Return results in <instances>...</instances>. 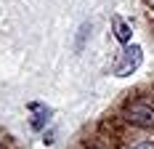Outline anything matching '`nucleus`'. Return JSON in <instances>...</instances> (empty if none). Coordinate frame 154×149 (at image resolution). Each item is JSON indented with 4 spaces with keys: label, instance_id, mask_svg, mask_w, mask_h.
<instances>
[{
    "label": "nucleus",
    "instance_id": "nucleus-2",
    "mask_svg": "<svg viewBox=\"0 0 154 149\" xmlns=\"http://www.w3.org/2000/svg\"><path fill=\"white\" fill-rule=\"evenodd\" d=\"M141 59H143L141 45H130V48H125V51H122V59L117 61V67H114V74H120V77L130 74L133 69H138Z\"/></svg>",
    "mask_w": 154,
    "mask_h": 149
},
{
    "label": "nucleus",
    "instance_id": "nucleus-3",
    "mask_svg": "<svg viewBox=\"0 0 154 149\" xmlns=\"http://www.w3.org/2000/svg\"><path fill=\"white\" fill-rule=\"evenodd\" d=\"M29 109L37 112L35 120H32V128H35V131H40V128L45 125V120H48V109H45V106H40V104H29Z\"/></svg>",
    "mask_w": 154,
    "mask_h": 149
},
{
    "label": "nucleus",
    "instance_id": "nucleus-6",
    "mask_svg": "<svg viewBox=\"0 0 154 149\" xmlns=\"http://www.w3.org/2000/svg\"><path fill=\"white\" fill-rule=\"evenodd\" d=\"M0 149H3V144H0Z\"/></svg>",
    "mask_w": 154,
    "mask_h": 149
},
{
    "label": "nucleus",
    "instance_id": "nucleus-1",
    "mask_svg": "<svg viewBox=\"0 0 154 149\" xmlns=\"http://www.w3.org/2000/svg\"><path fill=\"white\" fill-rule=\"evenodd\" d=\"M125 117L130 120L133 125H138V128H154V106L152 104H143V101L128 104Z\"/></svg>",
    "mask_w": 154,
    "mask_h": 149
},
{
    "label": "nucleus",
    "instance_id": "nucleus-4",
    "mask_svg": "<svg viewBox=\"0 0 154 149\" xmlns=\"http://www.w3.org/2000/svg\"><path fill=\"white\" fill-rule=\"evenodd\" d=\"M114 27H117V32H114L117 40H120V43H128V40H130V27L125 24L120 16H114Z\"/></svg>",
    "mask_w": 154,
    "mask_h": 149
},
{
    "label": "nucleus",
    "instance_id": "nucleus-5",
    "mask_svg": "<svg viewBox=\"0 0 154 149\" xmlns=\"http://www.w3.org/2000/svg\"><path fill=\"white\" fill-rule=\"evenodd\" d=\"M125 149H154V141H138L133 147H125Z\"/></svg>",
    "mask_w": 154,
    "mask_h": 149
}]
</instances>
